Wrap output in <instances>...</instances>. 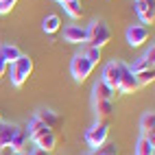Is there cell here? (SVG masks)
Instances as JSON below:
<instances>
[{"instance_id":"18","label":"cell","mask_w":155,"mask_h":155,"mask_svg":"<svg viewBox=\"0 0 155 155\" xmlns=\"http://www.w3.org/2000/svg\"><path fill=\"white\" fill-rule=\"evenodd\" d=\"M42 28H44V33H48V35L57 33V31L61 28V18H59L57 13L46 15V18H44V22H42Z\"/></svg>"},{"instance_id":"11","label":"cell","mask_w":155,"mask_h":155,"mask_svg":"<svg viewBox=\"0 0 155 155\" xmlns=\"http://www.w3.org/2000/svg\"><path fill=\"white\" fill-rule=\"evenodd\" d=\"M140 131H142V138H149V140L155 142V114H153V109L142 114V118H140Z\"/></svg>"},{"instance_id":"14","label":"cell","mask_w":155,"mask_h":155,"mask_svg":"<svg viewBox=\"0 0 155 155\" xmlns=\"http://www.w3.org/2000/svg\"><path fill=\"white\" fill-rule=\"evenodd\" d=\"M92 94H94V101H111L114 94H118L116 90H111L107 83H103V81L98 79L94 83V90H92Z\"/></svg>"},{"instance_id":"25","label":"cell","mask_w":155,"mask_h":155,"mask_svg":"<svg viewBox=\"0 0 155 155\" xmlns=\"http://www.w3.org/2000/svg\"><path fill=\"white\" fill-rule=\"evenodd\" d=\"M87 155H116V147H111V144H103L101 149L92 151V153H87Z\"/></svg>"},{"instance_id":"15","label":"cell","mask_w":155,"mask_h":155,"mask_svg":"<svg viewBox=\"0 0 155 155\" xmlns=\"http://www.w3.org/2000/svg\"><path fill=\"white\" fill-rule=\"evenodd\" d=\"M18 131V125H9V122H0V149H5L11 144L13 136Z\"/></svg>"},{"instance_id":"29","label":"cell","mask_w":155,"mask_h":155,"mask_svg":"<svg viewBox=\"0 0 155 155\" xmlns=\"http://www.w3.org/2000/svg\"><path fill=\"white\" fill-rule=\"evenodd\" d=\"M0 155H13V153H11L9 147H5V149H0Z\"/></svg>"},{"instance_id":"22","label":"cell","mask_w":155,"mask_h":155,"mask_svg":"<svg viewBox=\"0 0 155 155\" xmlns=\"http://www.w3.org/2000/svg\"><path fill=\"white\" fill-rule=\"evenodd\" d=\"M136 155H155V142L140 136L138 147H136Z\"/></svg>"},{"instance_id":"24","label":"cell","mask_w":155,"mask_h":155,"mask_svg":"<svg viewBox=\"0 0 155 155\" xmlns=\"http://www.w3.org/2000/svg\"><path fill=\"white\" fill-rule=\"evenodd\" d=\"M83 55H85V57H87V59L92 61V64H94V66H96V64H98V61H101V48H96V46H87Z\"/></svg>"},{"instance_id":"27","label":"cell","mask_w":155,"mask_h":155,"mask_svg":"<svg viewBox=\"0 0 155 155\" xmlns=\"http://www.w3.org/2000/svg\"><path fill=\"white\" fill-rule=\"evenodd\" d=\"M7 70H9V64L5 61V57H2V53H0V79H2L5 74H7Z\"/></svg>"},{"instance_id":"6","label":"cell","mask_w":155,"mask_h":155,"mask_svg":"<svg viewBox=\"0 0 155 155\" xmlns=\"http://www.w3.org/2000/svg\"><path fill=\"white\" fill-rule=\"evenodd\" d=\"M120 72H122V61H109V64H105V68H103V77H101V81H103V83H107L111 90L118 92V85H120Z\"/></svg>"},{"instance_id":"5","label":"cell","mask_w":155,"mask_h":155,"mask_svg":"<svg viewBox=\"0 0 155 155\" xmlns=\"http://www.w3.org/2000/svg\"><path fill=\"white\" fill-rule=\"evenodd\" d=\"M151 37V28L144 26V24H131L127 28V44L131 48H138L142 44H147Z\"/></svg>"},{"instance_id":"7","label":"cell","mask_w":155,"mask_h":155,"mask_svg":"<svg viewBox=\"0 0 155 155\" xmlns=\"http://www.w3.org/2000/svg\"><path fill=\"white\" fill-rule=\"evenodd\" d=\"M136 13L144 26L155 22V0H136Z\"/></svg>"},{"instance_id":"19","label":"cell","mask_w":155,"mask_h":155,"mask_svg":"<svg viewBox=\"0 0 155 155\" xmlns=\"http://www.w3.org/2000/svg\"><path fill=\"white\" fill-rule=\"evenodd\" d=\"M94 109H96L98 120H105V118L111 116V111H114V103H111V101H94Z\"/></svg>"},{"instance_id":"30","label":"cell","mask_w":155,"mask_h":155,"mask_svg":"<svg viewBox=\"0 0 155 155\" xmlns=\"http://www.w3.org/2000/svg\"><path fill=\"white\" fill-rule=\"evenodd\" d=\"M13 155H28L26 151H20V153H13Z\"/></svg>"},{"instance_id":"28","label":"cell","mask_w":155,"mask_h":155,"mask_svg":"<svg viewBox=\"0 0 155 155\" xmlns=\"http://www.w3.org/2000/svg\"><path fill=\"white\" fill-rule=\"evenodd\" d=\"M28 155H50V153H46V151H42V149L33 147V149H31V153H28Z\"/></svg>"},{"instance_id":"31","label":"cell","mask_w":155,"mask_h":155,"mask_svg":"<svg viewBox=\"0 0 155 155\" xmlns=\"http://www.w3.org/2000/svg\"><path fill=\"white\" fill-rule=\"evenodd\" d=\"M55 2H59V5H64V2H68V0H55Z\"/></svg>"},{"instance_id":"1","label":"cell","mask_w":155,"mask_h":155,"mask_svg":"<svg viewBox=\"0 0 155 155\" xmlns=\"http://www.w3.org/2000/svg\"><path fill=\"white\" fill-rule=\"evenodd\" d=\"M9 79H11V85L13 87H22L26 83V79L31 77V72H33V59L28 55H20L13 64H9Z\"/></svg>"},{"instance_id":"2","label":"cell","mask_w":155,"mask_h":155,"mask_svg":"<svg viewBox=\"0 0 155 155\" xmlns=\"http://www.w3.org/2000/svg\"><path fill=\"white\" fill-rule=\"evenodd\" d=\"M87 42L90 46H96L103 48L111 42V28L105 20H92L90 26H87Z\"/></svg>"},{"instance_id":"12","label":"cell","mask_w":155,"mask_h":155,"mask_svg":"<svg viewBox=\"0 0 155 155\" xmlns=\"http://www.w3.org/2000/svg\"><path fill=\"white\" fill-rule=\"evenodd\" d=\"M33 142H35L37 149L50 153V151L57 149V133H55V131H46V133H42V136H37Z\"/></svg>"},{"instance_id":"8","label":"cell","mask_w":155,"mask_h":155,"mask_svg":"<svg viewBox=\"0 0 155 155\" xmlns=\"http://www.w3.org/2000/svg\"><path fill=\"white\" fill-rule=\"evenodd\" d=\"M140 85L136 81V74L131 72V68L127 64H122V72H120V85H118V92L122 94H131V92H136Z\"/></svg>"},{"instance_id":"32","label":"cell","mask_w":155,"mask_h":155,"mask_svg":"<svg viewBox=\"0 0 155 155\" xmlns=\"http://www.w3.org/2000/svg\"><path fill=\"white\" fill-rule=\"evenodd\" d=\"M0 122H2V116H0Z\"/></svg>"},{"instance_id":"26","label":"cell","mask_w":155,"mask_h":155,"mask_svg":"<svg viewBox=\"0 0 155 155\" xmlns=\"http://www.w3.org/2000/svg\"><path fill=\"white\" fill-rule=\"evenodd\" d=\"M18 5V0H0V13L7 15V13H11V9Z\"/></svg>"},{"instance_id":"17","label":"cell","mask_w":155,"mask_h":155,"mask_svg":"<svg viewBox=\"0 0 155 155\" xmlns=\"http://www.w3.org/2000/svg\"><path fill=\"white\" fill-rule=\"evenodd\" d=\"M26 142H28L26 129H20V127H18L15 136H13V140H11V144H9V149H11V153H20V151L26 147Z\"/></svg>"},{"instance_id":"3","label":"cell","mask_w":155,"mask_h":155,"mask_svg":"<svg viewBox=\"0 0 155 155\" xmlns=\"http://www.w3.org/2000/svg\"><path fill=\"white\" fill-rule=\"evenodd\" d=\"M107 138H109V125L105 120L94 122V125L85 131V142H87V147L92 151H96V149L103 147V144H107Z\"/></svg>"},{"instance_id":"20","label":"cell","mask_w":155,"mask_h":155,"mask_svg":"<svg viewBox=\"0 0 155 155\" xmlns=\"http://www.w3.org/2000/svg\"><path fill=\"white\" fill-rule=\"evenodd\" d=\"M61 7H64V11H66L72 20H77V18L83 15V7H81V0H68V2H64Z\"/></svg>"},{"instance_id":"21","label":"cell","mask_w":155,"mask_h":155,"mask_svg":"<svg viewBox=\"0 0 155 155\" xmlns=\"http://www.w3.org/2000/svg\"><path fill=\"white\" fill-rule=\"evenodd\" d=\"M0 53H2V57H5L7 64H13V61H15L20 55H22V53H20V48H18L15 44H2V46H0Z\"/></svg>"},{"instance_id":"13","label":"cell","mask_w":155,"mask_h":155,"mask_svg":"<svg viewBox=\"0 0 155 155\" xmlns=\"http://www.w3.org/2000/svg\"><path fill=\"white\" fill-rule=\"evenodd\" d=\"M35 118H37V120H42L48 129L59 127V122H61L59 114H57V111H53V109H39V111H35Z\"/></svg>"},{"instance_id":"23","label":"cell","mask_w":155,"mask_h":155,"mask_svg":"<svg viewBox=\"0 0 155 155\" xmlns=\"http://www.w3.org/2000/svg\"><path fill=\"white\" fill-rule=\"evenodd\" d=\"M153 79H155V70H142V72H136L138 85H149V83H153Z\"/></svg>"},{"instance_id":"16","label":"cell","mask_w":155,"mask_h":155,"mask_svg":"<svg viewBox=\"0 0 155 155\" xmlns=\"http://www.w3.org/2000/svg\"><path fill=\"white\" fill-rule=\"evenodd\" d=\"M46 131H53V129H48L42 120H37L35 116L28 120V127H26V133H28V140H35L37 136H42V133H46Z\"/></svg>"},{"instance_id":"9","label":"cell","mask_w":155,"mask_h":155,"mask_svg":"<svg viewBox=\"0 0 155 155\" xmlns=\"http://www.w3.org/2000/svg\"><path fill=\"white\" fill-rule=\"evenodd\" d=\"M153 64H155V46L151 44V46L147 48V53L140 55L129 68H131L133 74H136V72H142V70H153Z\"/></svg>"},{"instance_id":"10","label":"cell","mask_w":155,"mask_h":155,"mask_svg":"<svg viewBox=\"0 0 155 155\" xmlns=\"http://www.w3.org/2000/svg\"><path fill=\"white\" fill-rule=\"evenodd\" d=\"M64 39L70 44H81V42H87V28L85 26H79V24H68L64 28Z\"/></svg>"},{"instance_id":"4","label":"cell","mask_w":155,"mask_h":155,"mask_svg":"<svg viewBox=\"0 0 155 155\" xmlns=\"http://www.w3.org/2000/svg\"><path fill=\"white\" fill-rule=\"evenodd\" d=\"M70 72H72V79H74L77 83H83V81H87V77L92 72H94V64H92L83 53H79L70 61Z\"/></svg>"}]
</instances>
